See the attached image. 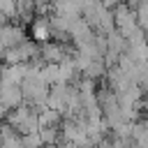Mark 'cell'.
Wrapping results in <instances>:
<instances>
[{
	"label": "cell",
	"instance_id": "6da1fadb",
	"mask_svg": "<svg viewBox=\"0 0 148 148\" xmlns=\"http://www.w3.org/2000/svg\"><path fill=\"white\" fill-rule=\"evenodd\" d=\"M35 37H37V39H46V30H44L42 25H35Z\"/></svg>",
	"mask_w": 148,
	"mask_h": 148
}]
</instances>
